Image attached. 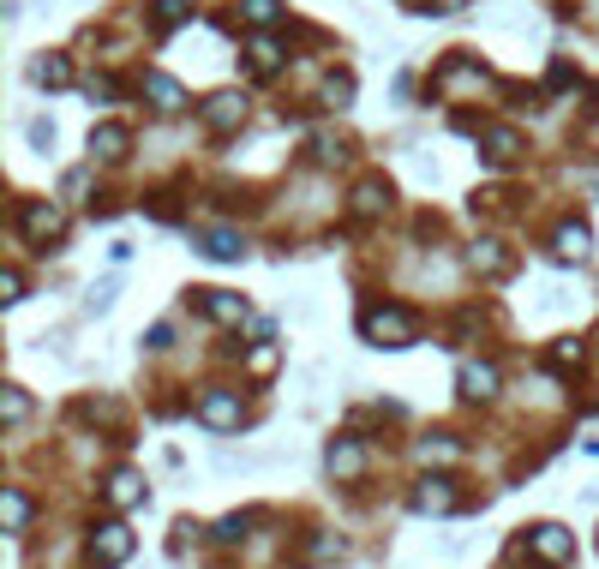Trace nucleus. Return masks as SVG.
Instances as JSON below:
<instances>
[{
  "label": "nucleus",
  "instance_id": "a878e982",
  "mask_svg": "<svg viewBox=\"0 0 599 569\" xmlns=\"http://www.w3.org/2000/svg\"><path fill=\"white\" fill-rule=\"evenodd\" d=\"M552 366H582V342H558V348H552Z\"/></svg>",
  "mask_w": 599,
  "mask_h": 569
},
{
  "label": "nucleus",
  "instance_id": "9d476101",
  "mask_svg": "<svg viewBox=\"0 0 599 569\" xmlns=\"http://www.w3.org/2000/svg\"><path fill=\"white\" fill-rule=\"evenodd\" d=\"M498 390V366H462V396L468 402H486Z\"/></svg>",
  "mask_w": 599,
  "mask_h": 569
},
{
  "label": "nucleus",
  "instance_id": "bb28decb",
  "mask_svg": "<svg viewBox=\"0 0 599 569\" xmlns=\"http://www.w3.org/2000/svg\"><path fill=\"white\" fill-rule=\"evenodd\" d=\"M30 414V402H24V390H6V426H18Z\"/></svg>",
  "mask_w": 599,
  "mask_h": 569
},
{
  "label": "nucleus",
  "instance_id": "f8f14e48",
  "mask_svg": "<svg viewBox=\"0 0 599 569\" xmlns=\"http://www.w3.org/2000/svg\"><path fill=\"white\" fill-rule=\"evenodd\" d=\"M144 90H150V102H156L162 114H174V108L186 102V96H180V84H174V78H162V72H150V78H144Z\"/></svg>",
  "mask_w": 599,
  "mask_h": 569
},
{
  "label": "nucleus",
  "instance_id": "4be33fe9",
  "mask_svg": "<svg viewBox=\"0 0 599 569\" xmlns=\"http://www.w3.org/2000/svg\"><path fill=\"white\" fill-rule=\"evenodd\" d=\"M186 18H192L186 0H156V30H174V24H186Z\"/></svg>",
  "mask_w": 599,
  "mask_h": 569
},
{
  "label": "nucleus",
  "instance_id": "cd10ccee",
  "mask_svg": "<svg viewBox=\"0 0 599 569\" xmlns=\"http://www.w3.org/2000/svg\"><path fill=\"white\" fill-rule=\"evenodd\" d=\"M324 96H330V102H336V108H342V102H348V96H354V84H348V78H330V84H324Z\"/></svg>",
  "mask_w": 599,
  "mask_h": 569
},
{
  "label": "nucleus",
  "instance_id": "4468645a",
  "mask_svg": "<svg viewBox=\"0 0 599 569\" xmlns=\"http://www.w3.org/2000/svg\"><path fill=\"white\" fill-rule=\"evenodd\" d=\"M204 312H210V318H222V324H240V318H246V300H234V294H216V288H204Z\"/></svg>",
  "mask_w": 599,
  "mask_h": 569
},
{
  "label": "nucleus",
  "instance_id": "0eeeda50",
  "mask_svg": "<svg viewBox=\"0 0 599 569\" xmlns=\"http://www.w3.org/2000/svg\"><path fill=\"white\" fill-rule=\"evenodd\" d=\"M360 468H366V444L360 438H336L330 444V474L336 480H360Z\"/></svg>",
  "mask_w": 599,
  "mask_h": 569
},
{
  "label": "nucleus",
  "instance_id": "7ed1b4c3",
  "mask_svg": "<svg viewBox=\"0 0 599 569\" xmlns=\"http://www.w3.org/2000/svg\"><path fill=\"white\" fill-rule=\"evenodd\" d=\"M18 228H24V240H36V246H48V240H60L66 234V216L54 210V204H18Z\"/></svg>",
  "mask_w": 599,
  "mask_h": 569
},
{
  "label": "nucleus",
  "instance_id": "ddd939ff",
  "mask_svg": "<svg viewBox=\"0 0 599 569\" xmlns=\"http://www.w3.org/2000/svg\"><path fill=\"white\" fill-rule=\"evenodd\" d=\"M552 252H558V258H588V228H582V222H564L558 240H552Z\"/></svg>",
  "mask_w": 599,
  "mask_h": 569
},
{
  "label": "nucleus",
  "instance_id": "f257e3e1",
  "mask_svg": "<svg viewBox=\"0 0 599 569\" xmlns=\"http://www.w3.org/2000/svg\"><path fill=\"white\" fill-rule=\"evenodd\" d=\"M360 330H366L378 348H408V342L420 336V318H414L408 306H372V312L360 318Z\"/></svg>",
  "mask_w": 599,
  "mask_h": 569
},
{
  "label": "nucleus",
  "instance_id": "aec40b11",
  "mask_svg": "<svg viewBox=\"0 0 599 569\" xmlns=\"http://www.w3.org/2000/svg\"><path fill=\"white\" fill-rule=\"evenodd\" d=\"M72 78V66L60 60V54H48V60H36V84H48V90H60Z\"/></svg>",
  "mask_w": 599,
  "mask_h": 569
},
{
  "label": "nucleus",
  "instance_id": "b1692460",
  "mask_svg": "<svg viewBox=\"0 0 599 569\" xmlns=\"http://www.w3.org/2000/svg\"><path fill=\"white\" fill-rule=\"evenodd\" d=\"M420 456H426V462H456V456H462V444H456V438H426V444H420Z\"/></svg>",
  "mask_w": 599,
  "mask_h": 569
},
{
  "label": "nucleus",
  "instance_id": "c85d7f7f",
  "mask_svg": "<svg viewBox=\"0 0 599 569\" xmlns=\"http://www.w3.org/2000/svg\"><path fill=\"white\" fill-rule=\"evenodd\" d=\"M30 144L48 150V144H54V126H48V120H30Z\"/></svg>",
  "mask_w": 599,
  "mask_h": 569
},
{
  "label": "nucleus",
  "instance_id": "5701e85b",
  "mask_svg": "<svg viewBox=\"0 0 599 569\" xmlns=\"http://www.w3.org/2000/svg\"><path fill=\"white\" fill-rule=\"evenodd\" d=\"M240 12H246V24H276L282 0H240Z\"/></svg>",
  "mask_w": 599,
  "mask_h": 569
},
{
  "label": "nucleus",
  "instance_id": "a211bd4d",
  "mask_svg": "<svg viewBox=\"0 0 599 569\" xmlns=\"http://www.w3.org/2000/svg\"><path fill=\"white\" fill-rule=\"evenodd\" d=\"M246 246H240V234H204V258H216V264H234Z\"/></svg>",
  "mask_w": 599,
  "mask_h": 569
},
{
  "label": "nucleus",
  "instance_id": "c756f323",
  "mask_svg": "<svg viewBox=\"0 0 599 569\" xmlns=\"http://www.w3.org/2000/svg\"><path fill=\"white\" fill-rule=\"evenodd\" d=\"M90 102H114V78H90Z\"/></svg>",
  "mask_w": 599,
  "mask_h": 569
},
{
  "label": "nucleus",
  "instance_id": "20e7f679",
  "mask_svg": "<svg viewBox=\"0 0 599 569\" xmlns=\"http://www.w3.org/2000/svg\"><path fill=\"white\" fill-rule=\"evenodd\" d=\"M528 552H540L546 564H570V558H576V540H570L558 522H540V528H528Z\"/></svg>",
  "mask_w": 599,
  "mask_h": 569
},
{
  "label": "nucleus",
  "instance_id": "423d86ee",
  "mask_svg": "<svg viewBox=\"0 0 599 569\" xmlns=\"http://www.w3.org/2000/svg\"><path fill=\"white\" fill-rule=\"evenodd\" d=\"M246 120V102L234 96V90H222V96H210L204 102V126H216V132H234Z\"/></svg>",
  "mask_w": 599,
  "mask_h": 569
},
{
  "label": "nucleus",
  "instance_id": "39448f33",
  "mask_svg": "<svg viewBox=\"0 0 599 569\" xmlns=\"http://www.w3.org/2000/svg\"><path fill=\"white\" fill-rule=\"evenodd\" d=\"M198 420H204L210 432H228V426H240V396H228V390H210V396L198 402Z\"/></svg>",
  "mask_w": 599,
  "mask_h": 569
},
{
  "label": "nucleus",
  "instance_id": "dca6fc26",
  "mask_svg": "<svg viewBox=\"0 0 599 569\" xmlns=\"http://www.w3.org/2000/svg\"><path fill=\"white\" fill-rule=\"evenodd\" d=\"M516 150H522V138L510 132V126H498V132H486V156L504 168V162H516Z\"/></svg>",
  "mask_w": 599,
  "mask_h": 569
},
{
  "label": "nucleus",
  "instance_id": "f03ea898",
  "mask_svg": "<svg viewBox=\"0 0 599 569\" xmlns=\"http://www.w3.org/2000/svg\"><path fill=\"white\" fill-rule=\"evenodd\" d=\"M132 558V534H126V522H102L96 534H90V564L96 569H114Z\"/></svg>",
  "mask_w": 599,
  "mask_h": 569
},
{
  "label": "nucleus",
  "instance_id": "1a4fd4ad",
  "mask_svg": "<svg viewBox=\"0 0 599 569\" xmlns=\"http://www.w3.org/2000/svg\"><path fill=\"white\" fill-rule=\"evenodd\" d=\"M450 504H456L450 480H420V492H414V510H420V516H444Z\"/></svg>",
  "mask_w": 599,
  "mask_h": 569
},
{
  "label": "nucleus",
  "instance_id": "9b49d317",
  "mask_svg": "<svg viewBox=\"0 0 599 569\" xmlns=\"http://www.w3.org/2000/svg\"><path fill=\"white\" fill-rule=\"evenodd\" d=\"M246 54H252V78H270V72L282 66V48H276L270 36H252V48H246Z\"/></svg>",
  "mask_w": 599,
  "mask_h": 569
},
{
  "label": "nucleus",
  "instance_id": "6ab92c4d",
  "mask_svg": "<svg viewBox=\"0 0 599 569\" xmlns=\"http://www.w3.org/2000/svg\"><path fill=\"white\" fill-rule=\"evenodd\" d=\"M468 264H474V270H486V276H504V270H510V258H504L492 240H480V246L468 252Z\"/></svg>",
  "mask_w": 599,
  "mask_h": 569
},
{
  "label": "nucleus",
  "instance_id": "412c9836",
  "mask_svg": "<svg viewBox=\"0 0 599 569\" xmlns=\"http://www.w3.org/2000/svg\"><path fill=\"white\" fill-rule=\"evenodd\" d=\"M6 528H12V534H24V528H30V498H24L18 486L6 492Z\"/></svg>",
  "mask_w": 599,
  "mask_h": 569
},
{
  "label": "nucleus",
  "instance_id": "f3484780",
  "mask_svg": "<svg viewBox=\"0 0 599 569\" xmlns=\"http://www.w3.org/2000/svg\"><path fill=\"white\" fill-rule=\"evenodd\" d=\"M384 204H390V186H384V180H366V186L354 192V210H360V216H378Z\"/></svg>",
  "mask_w": 599,
  "mask_h": 569
},
{
  "label": "nucleus",
  "instance_id": "393cba45",
  "mask_svg": "<svg viewBox=\"0 0 599 569\" xmlns=\"http://www.w3.org/2000/svg\"><path fill=\"white\" fill-rule=\"evenodd\" d=\"M246 528H252V516H228V522H216V540H222V546H240Z\"/></svg>",
  "mask_w": 599,
  "mask_h": 569
},
{
  "label": "nucleus",
  "instance_id": "2eb2a0df",
  "mask_svg": "<svg viewBox=\"0 0 599 569\" xmlns=\"http://www.w3.org/2000/svg\"><path fill=\"white\" fill-rule=\"evenodd\" d=\"M108 504H114V510H132V504H144V486H138V474H114V480H108Z\"/></svg>",
  "mask_w": 599,
  "mask_h": 569
},
{
  "label": "nucleus",
  "instance_id": "6e6552de",
  "mask_svg": "<svg viewBox=\"0 0 599 569\" xmlns=\"http://www.w3.org/2000/svg\"><path fill=\"white\" fill-rule=\"evenodd\" d=\"M126 144H132V132H126V126H96V132H90V156H102V162H120V156H126Z\"/></svg>",
  "mask_w": 599,
  "mask_h": 569
}]
</instances>
